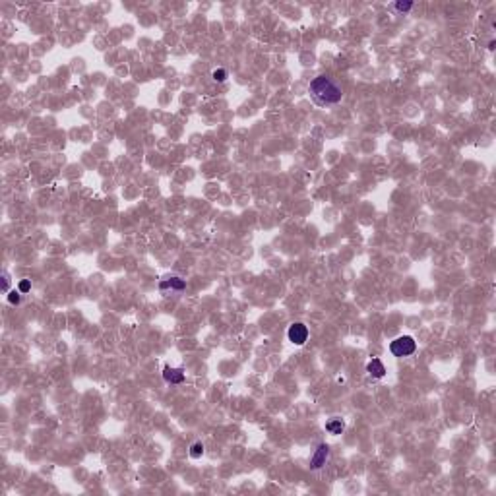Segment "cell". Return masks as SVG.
Returning a JSON list of instances; mask_svg holds the SVG:
<instances>
[{
    "mask_svg": "<svg viewBox=\"0 0 496 496\" xmlns=\"http://www.w3.org/2000/svg\"><path fill=\"white\" fill-rule=\"evenodd\" d=\"M8 303H10V305H19V303H21V293L16 291V289L10 291V293H8Z\"/></svg>",
    "mask_w": 496,
    "mask_h": 496,
    "instance_id": "cell-11",
    "label": "cell"
},
{
    "mask_svg": "<svg viewBox=\"0 0 496 496\" xmlns=\"http://www.w3.org/2000/svg\"><path fill=\"white\" fill-rule=\"evenodd\" d=\"M394 8H396L398 12H401V14H405V12H409V10L413 8V2H396Z\"/></svg>",
    "mask_w": 496,
    "mask_h": 496,
    "instance_id": "cell-12",
    "label": "cell"
},
{
    "mask_svg": "<svg viewBox=\"0 0 496 496\" xmlns=\"http://www.w3.org/2000/svg\"><path fill=\"white\" fill-rule=\"evenodd\" d=\"M415 351H417V341H415L411 335H400L396 337L392 343H390V353L394 357H411Z\"/></svg>",
    "mask_w": 496,
    "mask_h": 496,
    "instance_id": "cell-2",
    "label": "cell"
},
{
    "mask_svg": "<svg viewBox=\"0 0 496 496\" xmlns=\"http://www.w3.org/2000/svg\"><path fill=\"white\" fill-rule=\"evenodd\" d=\"M2 291L10 293V275H8V271H2Z\"/></svg>",
    "mask_w": 496,
    "mask_h": 496,
    "instance_id": "cell-14",
    "label": "cell"
},
{
    "mask_svg": "<svg viewBox=\"0 0 496 496\" xmlns=\"http://www.w3.org/2000/svg\"><path fill=\"white\" fill-rule=\"evenodd\" d=\"M326 430H328L330 434H333V436L341 434V432L345 430V420L339 419V417H333V419H330V420L326 422Z\"/></svg>",
    "mask_w": 496,
    "mask_h": 496,
    "instance_id": "cell-8",
    "label": "cell"
},
{
    "mask_svg": "<svg viewBox=\"0 0 496 496\" xmlns=\"http://www.w3.org/2000/svg\"><path fill=\"white\" fill-rule=\"evenodd\" d=\"M186 289V281L178 275H169L159 281V291L161 293H182Z\"/></svg>",
    "mask_w": 496,
    "mask_h": 496,
    "instance_id": "cell-4",
    "label": "cell"
},
{
    "mask_svg": "<svg viewBox=\"0 0 496 496\" xmlns=\"http://www.w3.org/2000/svg\"><path fill=\"white\" fill-rule=\"evenodd\" d=\"M227 70L225 68H215L213 72H211V78H213V82H217V83H223V82H227Z\"/></svg>",
    "mask_w": 496,
    "mask_h": 496,
    "instance_id": "cell-10",
    "label": "cell"
},
{
    "mask_svg": "<svg viewBox=\"0 0 496 496\" xmlns=\"http://www.w3.org/2000/svg\"><path fill=\"white\" fill-rule=\"evenodd\" d=\"M18 291H19L21 295L29 293V291H31V281H29V279H21V281L18 283Z\"/></svg>",
    "mask_w": 496,
    "mask_h": 496,
    "instance_id": "cell-13",
    "label": "cell"
},
{
    "mask_svg": "<svg viewBox=\"0 0 496 496\" xmlns=\"http://www.w3.org/2000/svg\"><path fill=\"white\" fill-rule=\"evenodd\" d=\"M163 380H165L167 384H182L184 382V370L182 368L165 366L163 368Z\"/></svg>",
    "mask_w": 496,
    "mask_h": 496,
    "instance_id": "cell-6",
    "label": "cell"
},
{
    "mask_svg": "<svg viewBox=\"0 0 496 496\" xmlns=\"http://www.w3.org/2000/svg\"><path fill=\"white\" fill-rule=\"evenodd\" d=\"M366 372H368V376H372L374 380H380V378L386 376V366H384V362H382L380 359H372V361L366 364Z\"/></svg>",
    "mask_w": 496,
    "mask_h": 496,
    "instance_id": "cell-7",
    "label": "cell"
},
{
    "mask_svg": "<svg viewBox=\"0 0 496 496\" xmlns=\"http://www.w3.org/2000/svg\"><path fill=\"white\" fill-rule=\"evenodd\" d=\"M308 93L314 105L318 107H331L337 105L343 97V87L330 74H320L308 83Z\"/></svg>",
    "mask_w": 496,
    "mask_h": 496,
    "instance_id": "cell-1",
    "label": "cell"
},
{
    "mask_svg": "<svg viewBox=\"0 0 496 496\" xmlns=\"http://www.w3.org/2000/svg\"><path fill=\"white\" fill-rule=\"evenodd\" d=\"M202 456H204V444H202V442H194V444L190 446V458L200 459Z\"/></svg>",
    "mask_w": 496,
    "mask_h": 496,
    "instance_id": "cell-9",
    "label": "cell"
},
{
    "mask_svg": "<svg viewBox=\"0 0 496 496\" xmlns=\"http://www.w3.org/2000/svg\"><path fill=\"white\" fill-rule=\"evenodd\" d=\"M287 339L293 343V345H305L306 343V339H308V328L303 324V322H295V324H291L289 326V330H287Z\"/></svg>",
    "mask_w": 496,
    "mask_h": 496,
    "instance_id": "cell-3",
    "label": "cell"
},
{
    "mask_svg": "<svg viewBox=\"0 0 496 496\" xmlns=\"http://www.w3.org/2000/svg\"><path fill=\"white\" fill-rule=\"evenodd\" d=\"M330 446L328 444H320L318 448H316V452L312 454V458H310V469L312 471H318V469H322L328 461H330Z\"/></svg>",
    "mask_w": 496,
    "mask_h": 496,
    "instance_id": "cell-5",
    "label": "cell"
}]
</instances>
